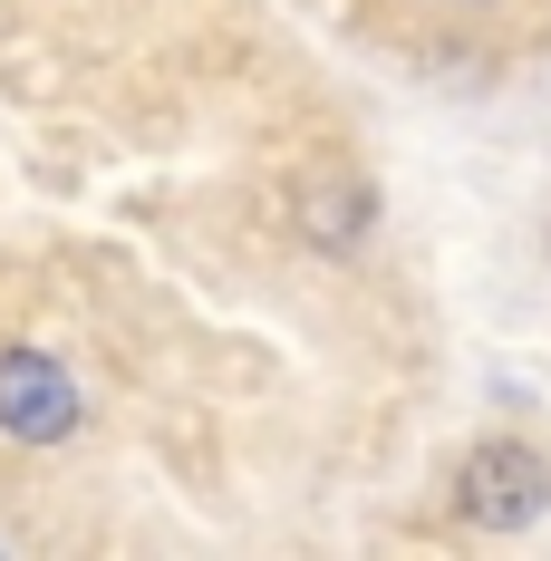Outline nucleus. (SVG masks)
Masks as SVG:
<instances>
[{"instance_id":"f03ea898","label":"nucleus","mask_w":551,"mask_h":561,"mask_svg":"<svg viewBox=\"0 0 551 561\" xmlns=\"http://www.w3.org/2000/svg\"><path fill=\"white\" fill-rule=\"evenodd\" d=\"M0 436L10 446H68L78 436V378L30 339H0Z\"/></svg>"},{"instance_id":"20e7f679","label":"nucleus","mask_w":551,"mask_h":561,"mask_svg":"<svg viewBox=\"0 0 551 561\" xmlns=\"http://www.w3.org/2000/svg\"><path fill=\"white\" fill-rule=\"evenodd\" d=\"M464 10H474V0H464Z\"/></svg>"},{"instance_id":"7ed1b4c3","label":"nucleus","mask_w":551,"mask_h":561,"mask_svg":"<svg viewBox=\"0 0 551 561\" xmlns=\"http://www.w3.org/2000/svg\"><path fill=\"white\" fill-rule=\"evenodd\" d=\"M300 242L310 252H330V262H348L358 242H368V224H378V194L358 184L348 165H320V174H300Z\"/></svg>"},{"instance_id":"f257e3e1","label":"nucleus","mask_w":551,"mask_h":561,"mask_svg":"<svg viewBox=\"0 0 551 561\" xmlns=\"http://www.w3.org/2000/svg\"><path fill=\"white\" fill-rule=\"evenodd\" d=\"M455 513L474 533H532L551 513V465L523 436H484V446H464V465H455Z\"/></svg>"}]
</instances>
